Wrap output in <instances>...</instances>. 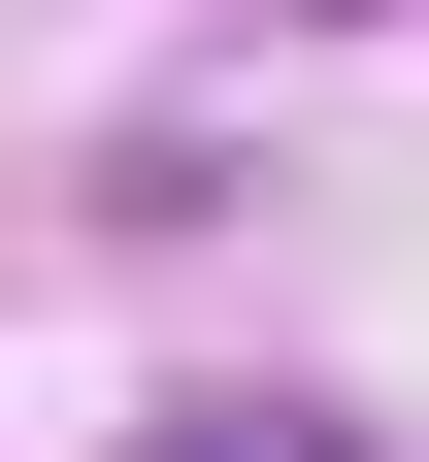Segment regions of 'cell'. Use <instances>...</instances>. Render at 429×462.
Returning a JSON list of instances; mask_svg holds the SVG:
<instances>
[{
  "instance_id": "obj_1",
  "label": "cell",
  "mask_w": 429,
  "mask_h": 462,
  "mask_svg": "<svg viewBox=\"0 0 429 462\" xmlns=\"http://www.w3.org/2000/svg\"><path fill=\"white\" fill-rule=\"evenodd\" d=\"M165 462H363V430H331V396H199Z\"/></svg>"
}]
</instances>
